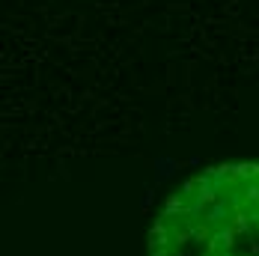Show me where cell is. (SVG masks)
<instances>
[{"label":"cell","mask_w":259,"mask_h":256,"mask_svg":"<svg viewBox=\"0 0 259 256\" xmlns=\"http://www.w3.org/2000/svg\"><path fill=\"white\" fill-rule=\"evenodd\" d=\"M149 256H259V164L191 176L158 211Z\"/></svg>","instance_id":"6da1fadb"}]
</instances>
